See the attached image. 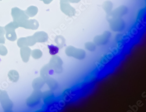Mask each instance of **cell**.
I'll return each mask as SVG.
<instances>
[{
  "label": "cell",
  "instance_id": "cell-1",
  "mask_svg": "<svg viewBox=\"0 0 146 112\" xmlns=\"http://www.w3.org/2000/svg\"><path fill=\"white\" fill-rule=\"evenodd\" d=\"M66 55L77 59L83 60L86 57V53L84 50L77 49L72 46L68 47L65 50Z\"/></svg>",
  "mask_w": 146,
  "mask_h": 112
},
{
  "label": "cell",
  "instance_id": "cell-2",
  "mask_svg": "<svg viewBox=\"0 0 146 112\" xmlns=\"http://www.w3.org/2000/svg\"><path fill=\"white\" fill-rule=\"evenodd\" d=\"M128 9L126 6L121 5L114 11H111L110 13L107 14V19L109 22L110 20L114 18H121L128 13Z\"/></svg>",
  "mask_w": 146,
  "mask_h": 112
},
{
  "label": "cell",
  "instance_id": "cell-3",
  "mask_svg": "<svg viewBox=\"0 0 146 112\" xmlns=\"http://www.w3.org/2000/svg\"><path fill=\"white\" fill-rule=\"evenodd\" d=\"M110 27L112 31L115 32H121L125 28V23L121 18H114L110 20Z\"/></svg>",
  "mask_w": 146,
  "mask_h": 112
},
{
  "label": "cell",
  "instance_id": "cell-4",
  "mask_svg": "<svg viewBox=\"0 0 146 112\" xmlns=\"http://www.w3.org/2000/svg\"><path fill=\"white\" fill-rule=\"evenodd\" d=\"M111 36V33L109 31H105L102 35L95 36L94 42L97 45L101 46L108 43Z\"/></svg>",
  "mask_w": 146,
  "mask_h": 112
},
{
  "label": "cell",
  "instance_id": "cell-5",
  "mask_svg": "<svg viewBox=\"0 0 146 112\" xmlns=\"http://www.w3.org/2000/svg\"><path fill=\"white\" fill-rule=\"evenodd\" d=\"M61 9L62 12L69 17L74 16L76 13L75 8L68 1H61Z\"/></svg>",
  "mask_w": 146,
  "mask_h": 112
},
{
  "label": "cell",
  "instance_id": "cell-6",
  "mask_svg": "<svg viewBox=\"0 0 146 112\" xmlns=\"http://www.w3.org/2000/svg\"><path fill=\"white\" fill-rule=\"evenodd\" d=\"M102 7L105 12L107 14H108L112 11L113 8V3L110 1H106L105 2H104Z\"/></svg>",
  "mask_w": 146,
  "mask_h": 112
},
{
  "label": "cell",
  "instance_id": "cell-7",
  "mask_svg": "<svg viewBox=\"0 0 146 112\" xmlns=\"http://www.w3.org/2000/svg\"><path fill=\"white\" fill-rule=\"evenodd\" d=\"M85 48L86 49L88 50L89 51H91V52H94L95 51L96 48V45L94 43L89 42L86 43L85 45Z\"/></svg>",
  "mask_w": 146,
  "mask_h": 112
},
{
  "label": "cell",
  "instance_id": "cell-8",
  "mask_svg": "<svg viewBox=\"0 0 146 112\" xmlns=\"http://www.w3.org/2000/svg\"><path fill=\"white\" fill-rule=\"evenodd\" d=\"M49 49L50 54L52 55H54L58 53L59 51V48L58 47L54 45H50L48 46Z\"/></svg>",
  "mask_w": 146,
  "mask_h": 112
},
{
  "label": "cell",
  "instance_id": "cell-9",
  "mask_svg": "<svg viewBox=\"0 0 146 112\" xmlns=\"http://www.w3.org/2000/svg\"><path fill=\"white\" fill-rule=\"evenodd\" d=\"M58 41L57 43L58 46L60 48H62L64 47L65 44V40L64 37L62 36H58L57 38Z\"/></svg>",
  "mask_w": 146,
  "mask_h": 112
},
{
  "label": "cell",
  "instance_id": "cell-10",
  "mask_svg": "<svg viewBox=\"0 0 146 112\" xmlns=\"http://www.w3.org/2000/svg\"><path fill=\"white\" fill-rule=\"evenodd\" d=\"M68 2L71 3H78L81 0H67Z\"/></svg>",
  "mask_w": 146,
  "mask_h": 112
}]
</instances>
